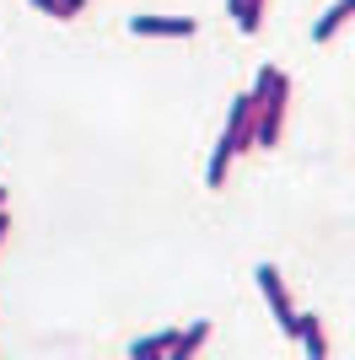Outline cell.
<instances>
[{
    "mask_svg": "<svg viewBox=\"0 0 355 360\" xmlns=\"http://www.w3.org/2000/svg\"><path fill=\"white\" fill-rule=\"evenodd\" d=\"M226 11H232V22L248 32V38L264 27V0H226Z\"/></svg>",
    "mask_w": 355,
    "mask_h": 360,
    "instance_id": "7",
    "label": "cell"
},
{
    "mask_svg": "<svg viewBox=\"0 0 355 360\" xmlns=\"http://www.w3.org/2000/svg\"><path fill=\"white\" fill-rule=\"evenodd\" d=\"M221 140L242 156V150H259V97L253 91H242V97H232V119H226Z\"/></svg>",
    "mask_w": 355,
    "mask_h": 360,
    "instance_id": "2",
    "label": "cell"
},
{
    "mask_svg": "<svg viewBox=\"0 0 355 360\" xmlns=\"http://www.w3.org/2000/svg\"><path fill=\"white\" fill-rule=\"evenodd\" d=\"M32 11H44V16H59V22H70V6L65 0H27Z\"/></svg>",
    "mask_w": 355,
    "mask_h": 360,
    "instance_id": "11",
    "label": "cell"
},
{
    "mask_svg": "<svg viewBox=\"0 0 355 360\" xmlns=\"http://www.w3.org/2000/svg\"><path fill=\"white\" fill-rule=\"evenodd\" d=\"M135 38H194V16H130Z\"/></svg>",
    "mask_w": 355,
    "mask_h": 360,
    "instance_id": "4",
    "label": "cell"
},
{
    "mask_svg": "<svg viewBox=\"0 0 355 360\" xmlns=\"http://www.w3.org/2000/svg\"><path fill=\"white\" fill-rule=\"evenodd\" d=\"M6 231H11V221H6V205H0V242H6Z\"/></svg>",
    "mask_w": 355,
    "mask_h": 360,
    "instance_id": "12",
    "label": "cell"
},
{
    "mask_svg": "<svg viewBox=\"0 0 355 360\" xmlns=\"http://www.w3.org/2000/svg\"><path fill=\"white\" fill-rule=\"evenodd\" d=\"M0 205H6V188H0Z\"/></svg>",
    "mask_w": 355,
    "mask_h": 360,
    "instance_id": "14",
    "label": "cell"
},
{
    "mask_svg": "<svg viewBox=\"0 0 355 360\" xmlns=\"http://www.w3.org/2000/svg\"><path fill=\"white\" fill-rule=\"evenodd\" d=\"M253 97H259V150H275V146H280V129H285V103H291V81H285V70L264 65L259 81H253Z\"/></svg>",
    "mask_w": 355,
    "mask_h": 360,
    "instance_id": "1",
    "label": "cell"
},
{
    "mask_svg": "<svg viewBox=\"0 0 355 360\" xmlns=\"http://www.w3.org/2000/svg\"><path fill=\"white\" fill-rule=\"evenodd\" d=\"M344 22H355V0H334V6H328V11L312 22V38H318V44H328V38H334Z\"/></svg>",
    "mask_w": 355,
    "mask_h": 360,
    "instance_id": "6",
    "label": "cell"
},
{
    "mask_svg": "<svg viewBox=\"0 0 355 360\" xmlns=\"http://www.w3.org/2000/svg\"><path fill=\"white\" fill-rule=\"evenodd\" d=\"M232 156H237V150L226 146V140H216V150H210V167H205L210 188H226V172H232Z\"/></svg>",
    "mask_w": 355,
    "mask_h": 360,
    "instance_id": "9",
    "label": "cell"
},
{
    "mask_svg": "<svg viewBox=\"0 0 355 360\" xmlns=\"http://www.w3.org/2000/svg\"><path fill=\"white\" fill-rule=\"evenodd\" d=\"M291 339L307 349L312 360H323V355H328V333H323V323H318V317H307V312L296 317V333H291Z\"/></svg>",
    "mask_w": 355,
    "mask_h": 360,
    "instance_id": "5",
    "label": "cell"
},
{
    "mask_svg": "<svg viewBox=\"0 0 355 360\" xmlns=\"http://www.w3.org/2000/svg\"><path fill=\"white\" fill-rule=\"evenodd\" d=\"M65 6H70V16H81V11H87V0H65Z\"/></svg>",
    "mask_w": 355,
    "mask_h": 360,
    "instance_id": "13",
    "label": "cell"
},
{
    "mask_svg": "<svg viewBox=\"0 0 355 360\" xmlns=\"http://www.w3.org/2000/svg\"><path fill=\"white\" fill-rule=\"evenodd\" d=\"M259 290H264V301H269V312H275V323H280L285 333H296V301H291V290H285V280H280V269H275V264H259Z\"/></svg>",
    "mask_w": 355,
    "mask_h": 360,
    "instance_id": "3",
    "label": "cell"
},
{
    "mask_svg": "<svg viewBox=\"0 0 355 360\" xmlns=\"http://www.w3.org/2000/svg\"><path fill=\"white\" fill-rule=\"evenodd\" d=\"M173 349H178V328L151 333V339H135V345H130V355H135V360H156V355H173Z\"/></svg>",
    "mask_w": 355,
    "mask_h": 360,
    "instance_id": "8",
    "label": "cell"
},
{
    "mask_svg": "<svg viewBox=\"0 0 355 360\" xmlns=\"http://www.w3.org/2000/svg\"><path fill=\"white\" fill-rule=\"evenodd\" d=\"M205 339H210V323H194V328H183V333H178V349H173V355H178V360L199 355V349H205Z\"/></svg>",
    "mask_w": 355,
    "mask_h": 360,
    "instance_id": "10",
    "label": "cell"
}]
</instances>
